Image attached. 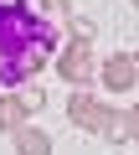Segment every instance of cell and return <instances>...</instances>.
Listing matches in <instances>:
<instances>
[{
	"instance_id": "cell-10",
	"label": "cell",
	"mask_w": 139,
	"mask_h": 155,
	"mask_svg": "<svg viewBox=\"0 0 139 155\" xmlns=\"http://www.w3.org/2000/svg\"><path fill=\"white\" fill-rule=\"evenodd\" d=\"M124 114H129V145H139V104H129Z\"/></svg>"
},
{
	"instance_id": "cell-3",
	"label": "cell",
	"mask_w": 139,
	"mask_h": 155,
	"mask_svg": "<svg viewBox=\"0 0 139 155\" xmlns=\"http://www.w3.org/2000/svg\"><path fill=\"white\" fill-rule=\"evenodd\" d=\"M98 88H103V93H134V88H139V62H134L129 52L103 57V62H98Z\"/></svg>"
},
{
	"instance_id": "cell-7",
	"label": "cell",
	"mask_w": 139,
	"mask_h": 155,
	"mask_svg": "<svg viewBox=\"0 0 139 155\" xmlns=\"http://www.w3.org/2000/svg\"><path fill=\"white\" fill-rule=\"evenodd\" d=\"M21 104H26V114L36 119V114L46 109V88H41V83H26V88H21Z\"/></svg>"
},
{
	"instance_id": "cell-1",
	"label": "cell",
	"mask_w": 139,
	"mask_h": 155,
	"mask_svg": "<svg viewBox=\"0 0 139 155\" xmlns=\"http://www.w3.org/2000/svg\"><path fill=\"white\" fill-rule=\"evenodd\" d=\"M67 119H72V129H83V134H103L108 119H113V104H103L93 88H72V98H67Z\"/></svg>"
},
{
	"instance_id": "cell-2",
	"label": "cell",
	"mask_w": 139,
	"mask_h": 155,
	"mask_svg": "<svg viewBox=\"0 0 139 155\" xmlns=\"http://www.w3.org/2000/svg\"><path fill=\"white\" fill-rule=\"evenodd\" d=\"M57 72H62L67 88H93V83H98V57H93V47H88V41H67V47L57 52Z\"/></svg>"
},
{
	"instance_id": "cell-4",
	"label": "cell",
	"mask_w": 139,
	"mask_h": 155,
	"mask_svg": "<svg viewBox=\"0 0 139 155\" xmlns=\"http://www.w3.org/2000/svg\"><path fill=\"white\" fill-rule=\"evenodd\" d=\"M11 145H16V155H52V134H46L36 119H26V124L11 134Z\"/></svg>"
},
{
	"instance_id": "cell-12",
	"label": "cell",
	"mask_w": 139,
	"mask_h": 155,
	"mask_svg": "<svg viewBox=\"0 0 139 155\" xmlns=\"http://www.w3.org/2000/svg\"><path fill=\"white\" fill-rule=\"evenodd\" d=\"M134 62H139V52H134Z\"/></svg>"
},
{
	"instance_id": "cell-5",
	"label": "cell",
	"mask_w": 139,
	"mask_h": 155,
	"mask_svg": "<svg viewBox=\"0 0 139 155\" xmlns=\"http://www.w3.org/2000/svg\"><path fill=\"white\" fill-rule=\"evenodd\" d=\"M26 119H31V114H26L21 93H0V134H16Z\"/></svg>"
},
{
	"instance_id": "cell-9",
	"label": "cell",
	"mask_w": 139,
	"mask_h": 155,
	"mask_svg": "<svg viewBox=\"0 0 139 155\" xmlns=\"http://www.w3.org/2000/svg\"><path fill=\"white\" fill-rule=\"evenodd\" d=\"M41 11H52L57 21H72V5H67V0H41Z\"/></svg>"
},
{
	"instance_id": "cell-8",
	"label": "cell",
	"mask_w": 139,
	"mask_h": 155,
	"mask_svg": "<svg viewBox=\"0 0 139 155\" xmlns=\"http://www.w3.org/2000/svg\"><path fill=\"white\" fill-rule=\"evenodd\" d=\"M103 140H113V145H129V114H124V109H113V119H108Z\"/></svg>"
},
{
	"instance_id": "cell-11",
	"label": "cell",
	"mask_w": 139,
	"mask_h": 155,
	"mask_svg": "<svg viewBox=\"0 0 139 155\" xmlns=\"http://www.w3.org/2000/svg\"><path fill=\"white\" fill-rule=\"evenodd\" d=\"M129 5H134V11H139V0H129Z\"/></svg>"
},
{
	"instance_id": "cell-6",
	"label": "cell",
	"mask_w": 139,
	"mask_h": 155,
	"mask_svg": "<svg viewBox=\"0 0 139 155\" xmlns=\"http://www.w3.org/2000/svg\"><path fill=\"white\" fill-rule=\"evenodd\" d=\"M93 36H98V26H93L88 16H72V21H67V41H88V47H93Z\"/></svg>"
}]
</instances>
